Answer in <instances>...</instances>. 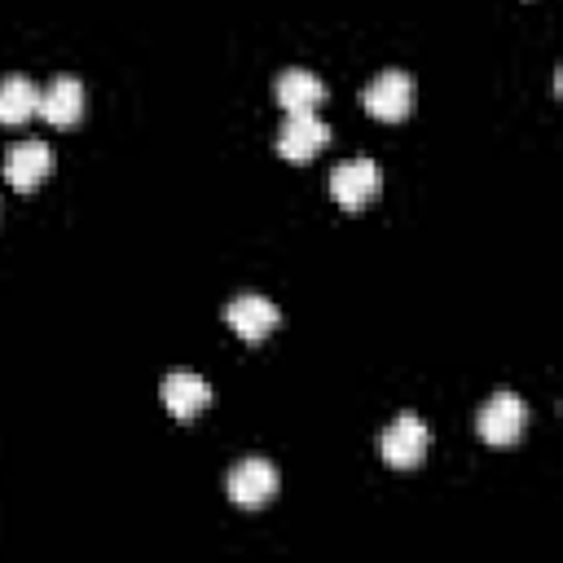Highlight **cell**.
<instances>
[{
    "label": "cell",
    "instance_id": "2",
    "mask_svg": "<svg viewBox=\"0 0 563 563\" xmlns=\"http://www.w3.org/2000/svg\"><path fill=\"white\" fill-rule=\"evenodd\" d=\"M378 449H383V462H387V466L413 471V466H422V457H427V449H431V431H427V422H422L418 413H400L396 422H387Z\"/></svg>",
    "mask_w": 563,
    "mask_h": 563
},
{
    "label": "cell",
    "instance_id": "10",
    "mask_svg": "<svg viewBox=\"0 0 563 563\" xmlns=\"http://www.w3.org/2000/svg\"><path fill=\"white\" fill-rule=\"evenodd\" d=\"M273 97H277V106H282L286 114H299V110H317V106L325 101V84H321L312 70L290 66V70H282V75H277Z\"/></svg>",
    "mask_w": 563,
    "mask_h": 563
},
{
    "label": "cell",
    "instance_id": "5",
    "mask_svg": "<svg viewBox=\"0 0 563 563\" xmlns=\"http://www.w3.org/2000/svg\"><path fill=\"white\" fill-rule=\"evenodd\" d=\"M325 145H330V128L317 119V110L286 114V123H282V132H277V154H282V158L308 163V158H317Z\"/></svg>",
    "mask_w": 563,
    "mask_h": 563
},
{
    "label": "cell",
    "instance_id": "12",
    "mask_svg": "<svg viewBox=\"0 0 563 563\" xmlns=\"http://www.w3.org/2000/svg\"><path fill=\"white\" fill-rule=\"evenodd\" d=\"M35 110H40V92L31 79L22 75L0 79V123H26Z\"/></svg>",
    "mask_w": 563,
    "mask_h": 563
},
{
    "label": "cell",
    "instance_id": "6",
    "mask_svg": "<svg viewBox=\"0 0 563 563\" xmlns=\"http://www.w3.org/2000/svg\"><path fill=\"white\" fill-rule=\"evenodd\" d=\"M273 493H277V471H273V462L246 457V462H238V466L229 471V501H233V506L260 510V506L273 501Z\"/></svg>",
    "mask_w": 563,
    "mask_h": 563
},
{
    "label": "cell",
    "instance_id": "9",
    "mask_svg": "<svg viewBox=\"0 0 563 563\" xmlns=\"http://www.w3.org/2000/svg\"><path fill=\"white\" fill-rule=\"evenodd\" d=\"M224 321H229L233 334H242L246 343H260V339H268V334L282 325V312H277V303L264 299V295H238V299L224 308Z\"/></svg>",
    "mask_w": 563,
    "mask_h": 563
},
{
    "label": "cell",
    "instance_id": "11",
    "mask_svg": "<svg viewBox=\"0 0 563 563\" xmlns=\"http://www.w3.org/2000/svg\"><path fill=\"white\" fill-rule=\"evenodd\" d=\"M35 114L48 119L53 128H70V123H79V114H84V84L70 79V75H57V79L40 92V110H35Z\"/></svg>",
    "mask_w": 563,
    "mask_h": 563
},
{
    "label": "cell",
    "instance_id": "8",
    "mask_svg": "<svg viewBox=\"0 0 563 563\" xmlns=\"http://www.w3.org/2000/svg\"><path fill=\"white\" fill-rule=\"evenodd\" d=\"M53 172V150L44 141H18L9 154H4V180L18 189V194H31L48 180Z\"/></svg>",
    "mask_w": 563,
    "mask_h": 563
},
{
    "label": "cell",
    "instance_id": "4",
    "mask_svg": "<svg viewBox=\"0 0 563 563\" xmlns=\"http://www.w3.org/2000/svg\"><path fill=\"white\" fill-rule=\"evenodd\" d=\"M361 106L383 119V123H400L409 110H413V79L405 70H383L365 92H361Z\"/></svg>",
    "mask_w": 563,
    "mask_h": 563
},
{
    "label": "cell",
    "instance_id": "7",
    "mask_svg": "<svg viewBox=\"0 0 563 563\" xmlns=\"http://www.w3.org/2000/svg\"><path fill=\"white\" fill-rule=\"evenodd\" d=\"M158 391H163V409H167L176 422L198 418V413H202V409L216 400L211 383H207V378H198L194 369H176V374H167Z\"/></svg>",
    "mask_w": 563,
    "mask_h": 563
},
{
    "label": "cell",
    "instance_id": "3",
    "mask_svg": "<svg viewBox=\"0 0 563 563\" xmlns=\"http://www.w3.org/2000/svg\"><path fill=\"white\" fill-rule=\"evenodd\" d=\"M378 189H383V172L374 158H347L330 172V198L343 211H361L369 198H378Z\"/></svg>",
    "mask_w": 563,
    "mask_h": 563
},
{
    "label": "cell",
    "instance_id": "1",
    "mask_svg": "<svg viewBox=\"0 0 563 563\" xmlns=\"http://www.w3.org/2000/svg\"><path fill=\"white\" fill-rule=\"evenodd\" d=\"M523 422H528V405H523L515 391H493V396L484 400L479 418H475V431H479L484 444L506 449V444H515V440L523 435Z\"/></svg>",
    "mask_w": 563,
    "mask_h": 563
}]
</instances>
